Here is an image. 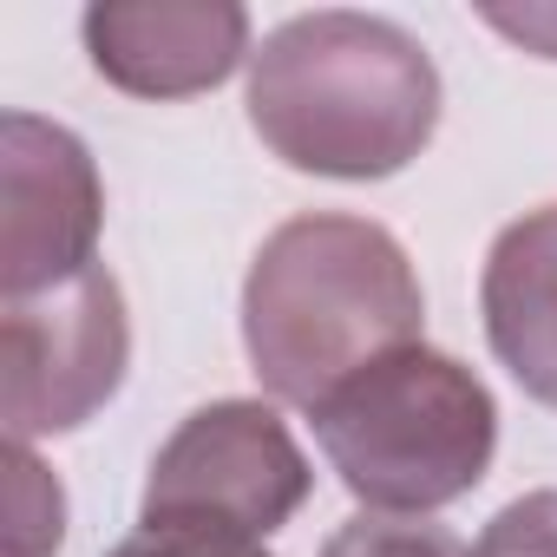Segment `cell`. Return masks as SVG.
I'll use <instances>...</instances> for the list:
<instances>
[{
  "instance_id": "12",
  "label": "cell",
  "mask_w": 557,
  "mask_h": 557,
  "mask_svg": "<svg viewBox=\"0 0 557 557\" xmlns=\"http://www.w3.org/2000/svg\"><path fill=\"white\" fill-rule=\"evenodd\" d=\"M106 557H269L249 537H223V531H184V524H138L125 544H112Z\"/></svg>"
},
{
  "instance_id": "2",
  "label": "cell",
  "mask_w": 557,
  "mask_h": 557,
  "mask_svg": "<svg viewBox=\"0 0 557 557\" xmlns=\"http://www.w3.org/2000/svg\"><path fill=\"white\" fill-rule=\"evenodd\" d=\"M249 132L289 171L381 184L440 132V66L387 14L315 8L249 53Z\"/></svg>"
},
{
  "instance_id": "9",
  "label": "cell",
  "mask_w": 557,
  "mask_h": 557,
  "mask_svg": "<svg viewBox=\"0 0 557 557\" xmlns=\"http://www.w3.org/2000/svg\"><path fill=\"white\" fill-rule=\"evenodd\" d=\"M8 557H60L66 537V492L34 459V446H8Z\"/></svg>"
},
{
  "instance_id": "7",
  "label": "cell",
  "mask_w": 557,
  "mask_h": 557,
  "mask_svg": "<svg viewBox=\"0 0 557 557\" xmlns=\"http://www.w3.org/2000/svg\"><path fill=\"white\" fill-rule=\"evenodd\" d=\"M86 60L125 99H197L249 60L236 0H99L79 14Z\"/></svg>"
},
{
  "instance_id": "10",
  "label": "cell",
  "mask_w": 557,
  "mask_h": 557,
  "mask_svg": "<svg viewBox=\"0 0 557 557\" xmlns=\"http://www.w3.org/2000/svg\"><path fill=\"white\" fill-rule=\"evenodd\" d=\"M322 557H466V544L446 524H426V518L361 511V518H348V524L329 531Z\"/></svg>"
},
{
  "instance_id": "11",
  "label": "cell",
  "mask_w": 557,
  "mask_h": 557,
  "mask_svg": "<svg viewBox=\"0 0 557 557\" xmlns=\"http://www.w3.org/2000/svg\"><path fill=\"white\" fill-rule=\"evenodd\" d=\"M472 557H557V485L511 498L472 544Z\"/></svg>"
},
{
  "instance_id": "4",
  "label": "cell",
  "mask_w": 557,
  "mask_h": 557,
  "mask_svg": "<svg viewBox=\"0 0 557 557\" xmlns=\"http://www.w3.org/2000/svg\"><path fill=\"white\" fill-rule=\"evenodd\" d=\"M315 492L309 453L275 400H210L151 453L138 524H184L223 537H275Z\"/></svg>"
},
{
  "instance_id": "3",
  "label": "cell",
  "mask_w": 557,
  "mask_h": 557,
  "mask_svg": "<svg viewBox=\"0 0 557 557\" xmlns=\"http://www.w3.org/2000/svg\"><path fill=\"white\" fill-rule=\"evenodd\" d=\"M309 420L335 479L381 518H426L459 505L498 453L492 387L426 342L361 368Z\"/></svg>"
},
{
  "instance_id": "5",
  "label": "cell",
  "mask_w": 557,
  "mask_h": 557,
  "mask_svg": "<svg viewBox=\"0 0 557 557\" xmlns=\"http://www.w3.org/2000/svg\"><path fill=\"white\" fill-rule=\"evenodd\" d=\"M125 368L132 322L106 262L47 296L0 302V420L14 446L86 426L125 387Z\"/></svg>"
},
{
  "instance_id": "13",
  "label": "cell",
  "mask_w": 557,
  "mask_h": 557,
  "mask_svg": "<svg viewBox=\"0 0 557 557\" xmlns=\"http://www.w3.org/2000/svg\"><path fill=\"white\" fill-rule=\"evenodd\" d=\"M485 27H498L505 40L531 47L537 60H557V8H524V14H505V8H492V14H485Z\"/></svg>"
},
{
  "instance_id": "6",
  "label": "cell",
  "mask_w": 557,
  "mask_h": 557,
  "mask_svg": "<svg viewBox=\"0 0 557 557\" xmlns=\"http://www.w3.org/2000/svg\"><path fill=\"white\" fill-rule=\"evenodd\" d=\"M106 184L79 132L8 112L0 119V302L47 296L99 262Z\"/></svg>"
},
{
  "instance_id": "1",
  "label": "cell",
  "mask_w": 557,
  "mask_h": 557,
  "mask_svg": "<svg viewBox=\"0 0 557 557\" xmlns=\"http://www.w3.org/2000/svg\"><path fill=\"white\" fill-rule=\"evenodd\" d=\"M426 296L413 256L374 216L302 210L275 223L243 275V355L275 407L315 413L361 368L413 348Z\"/></svg>"
},
{
  "instance_id": "8",
  "label": "cell",
  "mask_w": 557,
  "mask_h": 557,
  "mask_svg": "<svg viewBox=\"0 0 557 557\" xmlns=\"http://www.w3.org/2000/svg\"><path fill=\"white\" fill-rule=\"evenodd\" d=\"M479 315L498 368L557 413V203L505 223L479 269Z\"/></svg>"
}]
</instances>
